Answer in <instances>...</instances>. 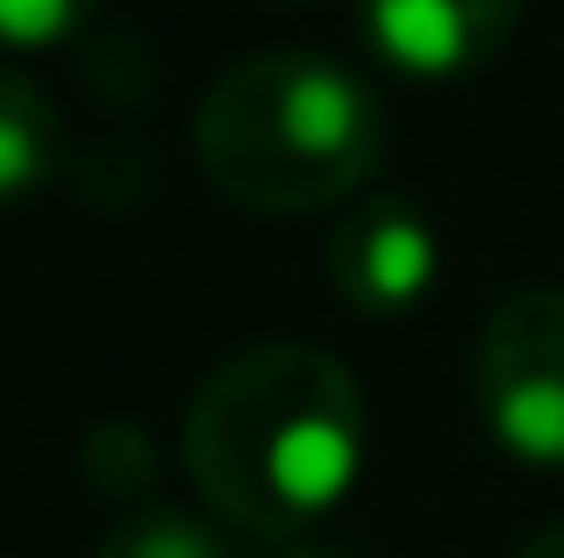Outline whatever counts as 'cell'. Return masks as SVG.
Wrapping results in <instances>:
<instances>
[{
    "mask_svg": "<svg viewBox=\"0 0 564 558\" xmlns=\"http://www.w3.org/2000/svg\"><path fill=\"white\" fill-rule=\"evenodd\" d=\"M193 158L250 215L350 208L386 158V100L329 51H250L207 79Z\"/></svg>",
    "mask_w": 564,
    "mask_h": 558,
    "instance_id": "7a4b0ae2",
    "label": "cell"
},
{
    "mask_svg": "<svg viewBox=\"0 0 564 558\" xmlns=\"http://www.w3.org/2000/svg\"><path fill=\"white\" fill-rule=\"evenodd\" d=\"M100 558H236V551L207 516L151 502L137 516H115V530L100 537Z\"/></svg>",
    "mask_w": 564,
    "mask_h": 558,
    "instance_id": "ba28073f",
    "label": "cell"
},
{
    "mask_svg": "<svg viewBox=\"0 0 564 558\" xmlns=\"http://www.w3.org/2000/svg\"><path fill=\"white\" fill-rule=\"evenodd\" d=\"M329 287L358 315H414L443 287V229L408 186H365L329 229Z\"/></svg>",
    "mask_w": 564,
    "mask_h": 558,
    "instance_id": "277c9868",
    "label": "cell"
},
{
    "mask_svg": "<svg viewBox=\"0 0 564 558\" xmlns=\"http://www.w3.org/2000/svg\"><path fill=\"white\" fill-rule=\"evenodd\" d=\"M514 558H564V523H551V530H536Z\"/></svg>",
    "mask_w": 564,
    "mask_h": 558,
    "instance_id": "30bf717a",
    "label": "cell"
},
{
    "mask_svg": "<svg viewBox=\"0 0 564 558\" xmlns=\"http://www.w3.org/2000/svg\"><path fill=\"white\" fill-rule=\"evenodd\" d=\"M86 487L100 494V502H115L122 516H137V508H151V487H158V444L143 422L129 416H108L86 430Z\"/></svg>",
    "mask_w": 564,
    "mask_h": 558,
    "instance_id": "52a82bcc",
    "label": "cell"
},
{
    "mask_svg": "<svg viewBox=\"0 0 564 558\" xmlns=\"http://www.w3.org/2000/svg\"><path fill=\"white\" fill-rule=\"evenodd\" d=\"M471 401L514 465L564 473V287H514L471 344Z\"/></svg>",
    "mask_w": 564,
    "mask_h": 558,
    "instance_id": "3957f363",
    "label": "cell"
},
{
    "mask_svg": "<svg viewBox=\"0 0 564 558\" xmlns=\"http://www.w3.org/2000/svg\"><path fill=\"white\" fill-rule=\"evenodd\" d=\"M372 444L365 387L322 344H250L200 379L180 459L200 502L243 537L301 545L336 502H350Z\"/></svg>",
    "mask_w": 564,
    "mask_h": 558,
    "instance_id": "6da1fadb",
    "label": "cell"
},
{
    "mask_svg": "<svg viewBox=\"0 0 564 558\" xmlns=\"http://www.w3.org/2000/svg\"><path fill=\"white\" fill-rule=\"evenodd\" d=\"M272 558H344V551H329V545H307V537H301V545H279Z\"/></svg>",
    "mask_w": 564,
    "mask_h": 558,
    "instance_id": "8fae6325",
    "label": "cell"
},
{
    "mask_svg": "<svg viewBox=\"0 0 564 558\" xmlns=\"http://www.w3.org/2000/svg\"><path fill=\"white\" fill-rule=\"evenodd\" d=\"M522 22V0H358V36L400 79H471Z\"/></svg>",
    "mask_w": 564,
    "mask_h": 558,
    "instance_id": "5b68a950",
    "label": "cell"
},
{
    "mask_svg": "<svg viewBox=\"0 0 564 558\" xmlns=\"http://www.w3.org/2000/svg\"><path fill=\"white\" fill-rule=\"evenodd\" d=\"M65 151L72 143H65V115H57L51 86L36 72H22L14 57H0V208L57 186Z\"/></svg>",
    "mask_w": 564,
    "mask_h": 558,
    "instance_id": "8992f818",
    "label": "cell"
},
{
    "mask_svg": "<svg viewBox=\"0 0 564 558\" xmlns=\"http://www.w3.org/2000/svg\"><path fill=\"white\" fill-rule=\"evenodd\" d=\"M108 14V0H0V57L72 43Z\"/></svg>",
    "mask_w": 564,
    "mask_h": 558,
    "instance_id": "9c48e42d",
    "label": "cell"
}]
</instances>
